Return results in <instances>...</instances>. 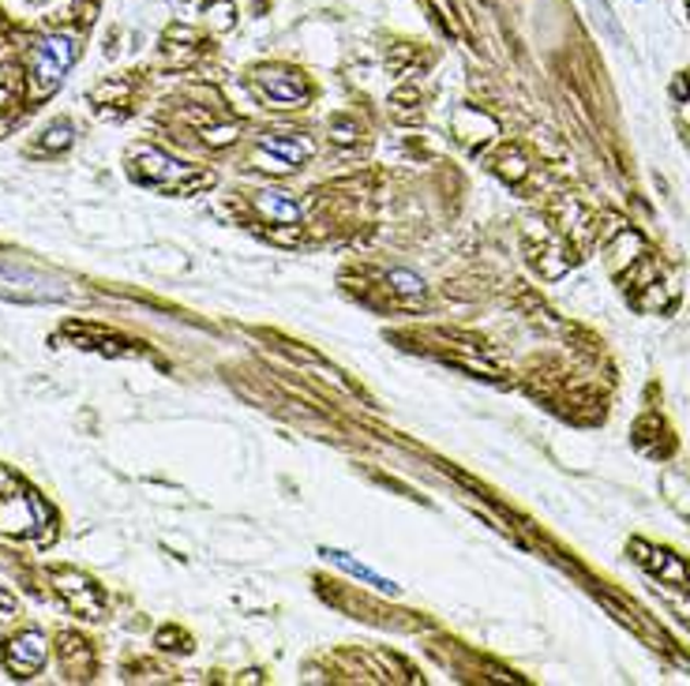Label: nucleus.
<instances>
[{
    "label": "nucleus",
    "mask_w": 690,
    "mask_h": 686,
    "mask_svg": "<svg viewBox=\"0 0 690 686\" xmlns=\"http://www.w3.org/2000/svg\"><path fill=\"white\" fill-rule=\"evenodd\" d=\"M634 552H642V555H638V563L650 566V571L656 574V578H664V581H676V578H679V586H687V589H690V566H687V563H679L676 555L656 552V548H642V544H634Z\"/></svg>",
    "instance_id": "8"
},
{
    "label": "nucleus",
    "mask_w": 690,
    "mask_h": 686,
    "mask_svg": "<svg viewBox=\"0 0 690 686\" xmlns=\"http://www.w3.org/2000/svg\"><path fill=\"white\" fill-rule=\"evenodd\" d=\"M0 296L15 304H61L72 301V285L27 262L0 259Z\"/></svg>",
    "instance_id": "1"
},
{
    "label": "nucleus",
    "mask_w": 690,
    "mask_h": 686,
    "mask_svg": "<svg viewBox=\"0 0 690 686\" xmlns=\"http://www.w3.org/2000/svg\"><path fill=\"white\" fill-rule=\"evenodd\" d=\"M586 4V15L596 23V30L604 34V38H612L616 46H623V27L616 23V15H612V8H608V0H582Z\"/></svg>",
    "instance_id": "10"
},
{
    "label": "nucleus",
    "mask_w": 690,
    "mask_h": 686,
    "mask_svg": "<svg viewBox=\"0 0 690 686\" xmlns=\"http://www.w3.org/2000/svg\"><path fill=\"white\" fill-rule=\"evenodd\" d=\"M75 57H79V41H75V34H46V38H38L35 53H30V79H35V90L38 95H53L57 87H61L64 72L75 64Z\"/></svg>",
    "instance_id": "2"
},
{
    "label": "nucleus",
    "mask_w": 690,
    "mask_h": 686,
    "mask_svg": "<svg viewBox=\"0 0 690 686\" xmlns=\"http://www.w3.org/2000/svg\"><path fill=\"white\" fill-rule=\"evenodd\" d=\"M256 83L274 106H305L311 95L308 79L300 72H293V68H259Z\"/></svg>",
    "instance_id": "3"
},
{
    "label": "nucleus",
    "mask_w": 690,
    "mask_h": 686,
    "mask_svg": "<svg viewBox=\"0 0 690 686\" xmlns=\"http://www.w3.org/2000/svg\"><path fill=\"white\" fill-rule=\"evenodd\" d=\"M49 135H53V139H49V147H53V150H61V147H69V139H72V128H69V124H53V128H49Z\"/></svg>",
    "instance_id": "13"
},
{
    "label": "nucleus",
    "mask_w": 690,
    "mask_h": 686,
    "mask_svg": "<svg viewBox=\"0 0 690 686\" xmlns=\"http://www.w3.org/2000/svg\"><path fill=\"white\" fill-rule=\"evenodd\" d=\"M263 147L274 150V155H282L285 166H300V162H305V155H308V143H297V147H293L289 139H267Z\"/></svg>",
    "instance_id": "12"
},
{
    "label": "nucleus",
    "mask_w": 690,
    "mask_h": 686,
    "mask_svg": "<svg viewBox=\"0 0 690 686\" xmlns=\"http://www.w3.org/2000/svg\"><path fill=\"white\" fill-rule=\"evenodd\" d=\"M57 589L69 597V604L79 615H87V620H98V615H102V597H98V589L90 586L83 574H57Z\"/></svg>",
    "instance_id": "7"
},
{
    "label": "nucleus",
    "mask_w": 690,
    "mask_h": 686,
    "mask_svg": "<svg viewBox=\"0 0 690 686\" xmlns=\"http://www.w3.org/2000/svg\"><path fill=\"white\" fill-rule=\"evenodd\" d=\"M46 653H49V641H46V634L41 630H23V634H15L12 641H8V649H4V664L12 667L15 675H35L41 664H46Z\"/></svg>",
    "instance_id": "4"
},
{
    "label": "nucleus",
    "mask_w": 690,
    "mask_h": 686,
    "mask_svg": "<svg viewBox=\"0 0 690 686\" xmlns=\"http://www.w3.org/2000/svg\"><path fill=\"white\" fill-rule=\"evenodd\" d=\"M256 207L263 210L267 218H274V222H297L300 218V207L293 203L289 196H282V192H256Z\"/></svg>",
    "instance_id": "9"
},
{
    "label": "nucleus",
    "mask_w": 690,
    "mask_h": 686,
    "mask_svg": "<svg viewBox=\"0 0 690 686\" xmlns=\"http://www.w3.org/2000/svg\"><path fill=\"white\" fill-rule=\"evenodd\" d=\"M319 555H323L331 566H338L342 574H349V578H357V581H365V586H372L375 592H383V597H391V600H398V597H402V589L394 586L391 578H383L380 571H372V566H365L357 555H353V552H342V548H326V544H323V548H319Z\"/></svg>",
    "instance_id": "5"
},
{
    "label": "nucleus",
    "mask_w": 690,
    "mask_h": 686,
    "mask_svg": "<svg viewBox=\"0 0 690 686\" xmlns=\"http://www.w3.org/2000/svg\"><path fill=\"white\" fill-rule=\"evenodd\" d=\"M391 285L398 293H406V296H424V278L414 274V270H391Z\"/></svg>",
    "instance_id": "11"
},
{
    "label": "nucleus",
    "mask_w": 690,
    "mask_h": 686,
    "mask_svg": "<svg viewBox=\"0 0 690 686\" xmlns=\"http://www.w3.org/2000/svg\"><path fill=\"white\" fill-rule=\"evenodd\" d=\"M136 162H139L136 166L139 181H147V184H165V188H176V184H184V181L196 176L188 166H181L170 155H158V150H139Z\"/></svg>",
    "instance_id": "6"
}]
</instances>
